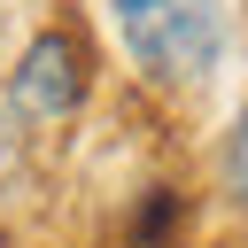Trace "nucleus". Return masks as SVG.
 <instances>
[{
    "label": "nucleus",
    "instance_id": "f257e3e1",
    "mask_svg": "<svg viewBox=\"0 0 248 248\" xmlns=\"http://www.w3.org/2000/svg\"><path fill=\"white\" fill-rule=\"evenodd\" d=\"M108 23L132 70L163 93H194L225 62V0H108Z\"/></svg>",
    "mask_w": 248,
    "mask_h": 248
},
{
    "label": "nucleus",
    "instance_id": "7ed1b4c3",
    "mask_svg": "<svg viewBox=\"0 0 248 248\" xmlns=\"http://www.w3.org/2000/svg\"><path fill=\"white\" fill-rule=\"evenodd\" d=\"M225 186L248 202V108L232 116V132H225Z\"/></svg>",
    "mask_w": 248,
    "mask_h": 248
},
{
    "label": "nucleus",
    "instance_id": "f03ea898",
    "mask_svg": "<svg viewBox=\"0 0 248 248\" xmlns=\"http://www.w3.org/2000/svg\"><path fill=\"white\" fill-rule=\"evenodd\" d=\"M0 93H8V108H16L31 132H62V124H78V108L93 101V54H85V39H78L70 23L31 31Z\"/></svg>",
    "mask_w": 248,
    "mask_h": 248
}]
</instances>
